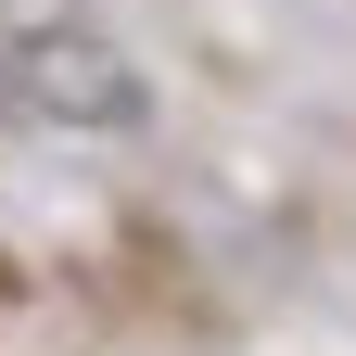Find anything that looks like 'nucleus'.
I'll return each instance as SVG.
<instances>
[{"instance_id":"obj_1","label":"nucleus","mask_w":356,"mask_h":356,"mask_svg":"<svg viewBox=\"0 0 356 356\" xmlns=\"http://www.w3.org/2000/svg\"><path fill=\"white\" fill-rule=\"evenodd\" d=\"M0 102H13L26 127H64V140H89V127H140V64L115 51L102 26H26L13 51H0Z\"/></svg>"}]
</instances>
